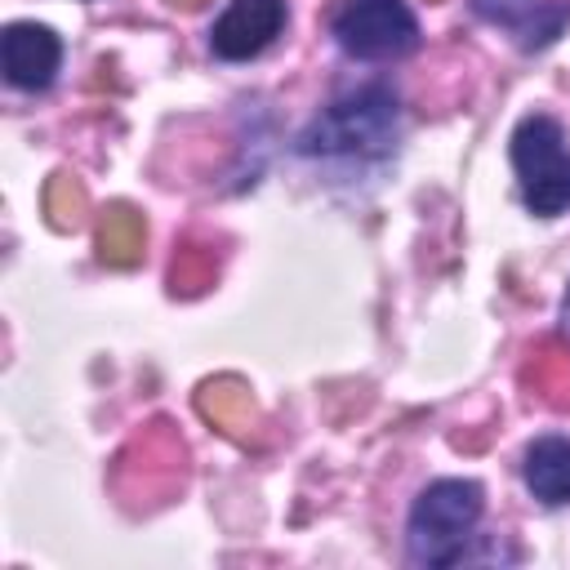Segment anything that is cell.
Segmentation results:
<instances>
[{
	"instance_id": "cell-1",
	"label": "cell",
	"mask_w": 570,
	"mask_h": 570,
	"mask_svg": "<svg viewBox=\"0 0 570 570\" xmlns=\"http://www.w3.org/2000/svg\"><path fill=\"white\" fill-rule=\"evenodd\" d=\"M396 94L387 85H361L316 111L294 151L307 160H379L396 147Z\"/></svg>"
},
{
	"instance_id": "cell-2",
	"label": "cell",
	"mask_w": 570,
	"mask_h": 570,
	"mask_svg": "<svg viewBox=\"0 0 570 570\" xmlns=\"http://www.w3.org/2000/svg\"><path fill=\"white\" fill-rule=\"evenodd\" d=\"M485 512V490L468 476H441L428 490H419L410 521H405V552L414 566L441 570L463 561L468 543L476 539Z\"/></svg>"
},
{
	"instance_id": "cell-3",
	"label": "cell",
	"mask_w": 570,
	"mask_h": 570,
	"mask_svg": "<svg viewBox=\"0 0 570 570\" xmlns=\"http://www.w3.org/2000/svg\"><path fill=\"white\" fill-rule=\"evenodd\" d=\"M512 169L534 218H557L570 209V147L561 120L548 111L521 116L512 129Z\"/></svg>"
},
{
	"instance_id": "cell-4",
	"label": "cell",
	"mask_w": 570,
	"mask_h": 570,
	"mask_svg": "<svg viewBox=\"0 0 570 570\" xmlns=\"http://www.w3.org/2000/svg\"><path fill=\"white\" fill-rule=\"evenodd\" d=\"M330 31L338 49L361 62H387L419 49V18L405 0H343Z\"/></svg>"
},
{
	"instance_id": "cell-5",
	"label": "cell",
	"mask_w": 570,
	"mask_h": 570,
	"mask_svg": "<svg viewBox=\"0 0 570 570\" xmlns=\"http://www.w3.org/2000/svg\"><path fill=\"white\" fill-rule=\"evenodd\" d=\"M285 18V0H232L209 27V53L223 62H249L281 36Z\"/></svg>"
},
{
	"instance_id": "cell-6",
	"label": "cell",
	"mask_w": 570,
	"mask_h": 570,
	"mask_svg": "<svg viewBox=\"0 0 570 570\" xmlns=\"http://www.w3.org/2000/svg\"><path fill=\"white\" fill-rule=\"evenodd\" d=\"M0 62L13 89H49L62 67V40L40 22H9L0 36Z\"/></svg>"
},
{
	"instance_id": "cell-7",
	"label": "cell",
	"mask_w": 570,
	"mask_h": 570,
	"mask_svg": "<svg viewBox=\"0 0 570 570\" xmlns=\"http://www.w3.org/2000/svg\"><path fill=\"white\" fill-rule=\"evenodd\" d=\"M196 410H200L205 423H214L223 436H232L240 445H249L258 436V428H263V414H258L249 387L240 379H232V374L227 379H209L196 392Z\"/></svg>"
},
{
	"instance_id": "cell-8",
	"label": "cell",
	"mask_w": 570,
	"mask_h": 570,
	"mask_svg": "<svg viewBox=\"0 0 570 570\" xmlns=\"http://www.w3.org/2000/svg\"><path fill=\"white\" fill-rule=\"evenodd\" d=\"M525 490L543 508H566L570 503V436H539L525 445Z\"/></svg>"
},
{
	"instance_id": "cell-9",
	"label": "cell",
	"mask_w": 570,
	"mask_h": 570,
	"mask_svg": "<svg viewBox=\"0 0 570 570\" xmlns=\"http://www.w3.org/2000/svg\"><path fill=\"white\" fill-rule=\"evenodd\" d=\"M485 18L503 22L521 49H543L561 36V27L570 22V0H543V4H530V0H512V4H490L481 9Z\"/></svg>"
},
{
	"instance_id": "cell-10",
	"label": "cell",
	"mask_w": 570,
	"mask_h": 570,
	"mask_svg": "<svg viewBox=\"0 0 570 570\" xmlns=\"http://www.w3.org/2000/svg\"><path fill=\"white\" fill-rule=\"evenodd\" d=\"M94 245H98V258L107 267H134L142 258V245H147V218L116 200L98 214V232H94Z\"/></svg>"
},
{
	"instance_id": "cell-11",
	"label": "cell",
	"mask_w": 570,
	"mask_h": 570,
	"mask_svg": "<svg viewBox=\"0 0 570 570\" xmlns=\"http://www.w3.org/2000/svg\"><path fill=\"white\" fill-rule=\"evenodd\" d=\"M530 396H539L552 410H570V347L561 338L539 343V352L530 356V365L521 370Z\"/></svg>"
},
{
	"instance_id": "cell-12",
	"label": "cell",
	"mask_w": 570,
	"mask_h": 570,
	"mask_svg": "<svg viewBox=\"0 0 570 570\" xmlns=\"http://www.w3.org/2000/svg\"><path fill=\"white\" fill-rule=\"evenodd\" d=\"M214 281H218V249L205 240H183L174 263H169V289L191 298V294L209 289Z\"/></svg>"
},
{
	"instance_id": "cell-13",
	"label": "cell",
	"mask_w": 570,
	"mask_h": 570,
	"mask_svg": "<svg viewBox=\"0 0 570 570\" xmlns=\"http://www.w3.org/2000/svg\"><path fill=\"white\" fill-rule=\"evenodd\" d=\"M85 209H89V196L71 174H53L45 183V214H49V223L58 232H71L85 218Z\"/></svg>"
},
{
	"instance_id": "cell-14",
	"label": "cell",
	"mask_w": 570,
	"mask_h": 570,
	"mask_svg": "<svg viewBox=\"0 0 570 570\" xmlns=\"http://www.w3.org/2000/svg\"><path fill=\"white\" fill-rule=\"evenodd\" d=\"M174 9H196V4H205V0H169Z\"/></svg>"
},
{
	"instance_id": "cell-15",
	"label": "cell",
	"mask_w": 570,
	"mask_h": 570,
	"mask_svg": "<svg viewBox=\"0 0 570 570\" xmlns=\"http://www.w3.org/2000/svg\"><path fill=\"white\" fill-rule=\"evenodd\" d=\"M561 321H566V330H570V289H566V303H561Z\"/></svg>"
},
{
	"instance_id": "cell-16",
	"label": "cell",
	"mask_w": 570,
	"mask_h": 570,
	"mask_svg": "<svg viewBox=\"0 0 570 570\" xmlns=\"http://www.w3.org/2000/svg\"><path fill=\"white\" fill-rule=\"evenodd\" d=\"M481 9H490V4H512V0H476Z\"/></svg>"
},
{
	"instance_id": "cell-17",
	"label": "cell",
	"mask_w": 570,
	"mask_h": 570,
	"mask_svg": "<svg viewBox=\"0 0 570 570\" xmlns=\"http://www.w3.org/2000/svg\"><path fill=\"white\" fill-rule=\"evenodd\" d=\"M428 4H436V0H428Z\"/></svg>"
}]
</instances>
